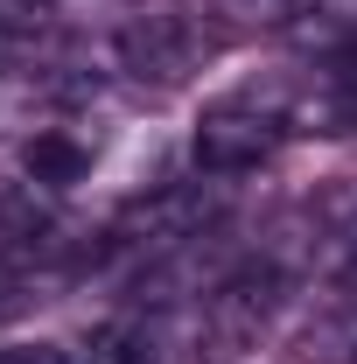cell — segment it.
Here are the masks:
<instances>
[{
    "instance_id": "6da1fadb",
    "label": "cell",
    "mask_w": 357,
    "mask_h": 364,
    "mask_svg": "<svg viewBox=\"0 0 357 364\" xmlns=\"http://www.w3.org/2000/svg\"><path fill=\"white\" fill-rule=\"evenodd\" d=\"M287 301V267L280 259H238L218 273V287L203 294L196 309V343L211 358H238V350H260V336L273 329Z\"/></svg>"
},
{
    "instance_id": "7a4b0ae2",
    "label": "cell",
    "mask_w": 357,
    "mask_h": 364,
    "mask_svg": "<svg viewBox=\"0 0 357 364\" xmlns=\"http://www.w3.org/2000/svg\"><path fill=\"white\" fill-rule=\"evenodd\" d=\"M294 134V119L267 105L260 91H231L218 105H203V119H196V140H189V154H196V168L203 176H252L260 161H273V147Z\"/></svg>"
},
{
    "instance_id": "3957f363",
    "label": "cell",
    "mask_w": 357,
    "mask_h": 364,
    "mask_svg": "<svg viewBox=\"0 0 357 364\" xmlns=\"http://www.w3.org/2000/svg\"><path fill=\"white\" fill-rule=\"evenodd\" d=\"M218 43L224 36L211 21H196V14H140V21L119 28V63H127V77H140V85L176 91L218 56Z\"/></svg>"
},
{
    "instance_id": "277c9868",
    "label": "cell",
    "mask_w": 357,
    "mask_h": 364,
    "mask_svg": "<svg viewBox=\"0 0 357 364\" xmlns=\"http://www.w3.org/2000/svg\"><path fill=\"white\" fill-rule=\"evenodd\" d=\"M302 364H357V287H336L302 329H294Z\"/></svg>"
},
{
    "instance_id": "5b68a950",
    "label": "cell",
    "mask_w": 357,
    "mask_h": 364,
    "mask_svg": "<svg viewBox=\"0 0 357 364\" xmlns=\"http://www.w3.org/2000/svg\"><path fill=\"white\" fill-rule=\"evenodd\" d=\"M85 168H91V147L63 127H36L21 140V176L36 189H70V182H85Z\"/></svg>"
},
{
    "instance_id": "8992f818",
    "label": "cell",
    "mask_w": 357,
    "mask_h": 364,
    "mask_svg": "<svg viewBox=\"0 0 357 364\" xmlns=\"http://www.w3.org/2000/svg\"><path fill=\"white\" fill-rule=\"evenodd\" d=\"M78 364H161V343H154L147 316H112V322L91 329V343H85Z\"/></svg>"
},
{
    "instance_id": "52a82bcc",
    "label": "cell",
    "mask_w": 357,
    "mask_h": 364,
    "mask_svg": "<svg viewBox=\"0 0 357 364\" xmlns=\"http://www.w3.org/2000/svg\"><path fill=\"white\" fill-rule=\"evenodd\" d=\"M315 0H218V14H231L238 28H294Z\"/></svg>"
},
{
    "instance_id": "ba28073f",
    "label": "cell",
    "mask_w": 357,
    "mask_h": 364,
    "mask_svg": "<svg viewBox=\"0 0 357 364\" xmlns=\"http://www.w3.org/2000/svg\"><path fill=\"white\" fill-rule=\"evenodd\" d=\"M0 364H78L63 343H14V350H0Z\"/></svg>"
},
{
    "instance_id": "9c48e42d",
    "label": "cell",
    "mask_w": 357,
    "mask_h": 364,
    "mask_svg": "<svg viewBox=\"0 0 357 364\" xmlns=\"http://www.w3.org/2000/svg\"><path fill=\"white\" fill-rule=\"evenodd\" d=\"M14 309H21V280H14V273L0 267V322L14 316Z\"/></svg>"
}]
</instances>
